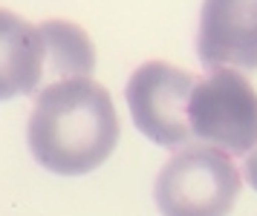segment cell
<instances>
[{"label":"cell","instance_id":"1","mask_svg":"<svg viewBox=\"0 0 257 216\" xmlns=\"http://www.w3.org/2000/svg\"><path fill=\"white\" fill-rule=\"evenodd\" d=\"M118 133L113 98L93 78L44 87L26 124L32 159L55 176H84L101 167L116 150Z\"/></svg>","mask_w":257,"mask_h":216},{"label":"cell","instance_id":"2","mask_svg":"<svg viewBox=\"0 0 257 216\" xmlns=\"http://www.w3.org/2000/svg\"><path fill=\"white\" fill-rule=\"evenodd\" d=\"M240 196V170L225 150L179 147L156 176L153 202L162 216H228Z\"/></svg>","mask_w":257,"mask_h":216},{"label":"cell","instance_id":"3","mask_svg":"<svg viewBox=\"0 0 257 216\" xmlns=\"http://www.w3.org/2000/svg\"><path fill=\"white\" fill-rule=\"evenodd\" d=\"M191 136L228 156H243L257 141V92L240 69L214 67L188 95Z\"/></svg>","mask_w":257,"mask_h":216},{"label":"cell","instance_id":"4","mask_svg":"<svg viewBox=\"0 0 257 216\" xmlns=\"http://www.w3.org/2000/svg\"><path fill=\"white\" fill-rule=\"evenodd\" d=\"M197 78L168 61H148L130 75L124 87L130 118L145 138L168 150L185 147L191 141L188 127V95Z\"/></svg>","mask_w":257,"mask_h":216},{"label":"cell","instance_id":"5","mask_svg":"<svg viewBox=\"0 0 257 216\" xmlns=\"http://www.w3.org/2000/svg\"><path fill=\"white\" fill-rule=\"evenodd\" d=\"M197 55L205 69H257V0H205Z\"/></svg>","mask_w":257,"mask_h":216},{"label":"cell","instance_id":"6","mask_svg":"<svg viewBox=\"0 0 257 216\" xmlns=\"http://www.w3.org/2000/svg\"><path fill=\"white\" fill-rule=\"evenodd\" d=\"M44 58L41 29L0 9V101L44 90Z\"/></svg>","mask_w":257,"mask_h":216},{"label":"cell","instance_id":"7","mask_svg":"<svg viewBox=\"0 0 257 216\" xmlns=\"http://www.w3.org/2000/svg\"><path fill=\"white\" fill-rule=\"evenodd\" d=\"M44 87L64 78H90L95 69V46L81 26L70 21H44Z\"/></svg>","mask_w":257,"mask_h":216},{"label":"cell","instance_id":"8","mask_svg":"<svg viewBox=\"0 0 257 216\" xmlns=\"http://www.w3.org/2000/svg\"><path fill=\"white\" fill-rule=\"evenodd\" d=\"M245 182L257 190V141L251 147V153H248V159H245Z\"/></svg>","mask_w":257,"mask_h":216}]
</instances>
